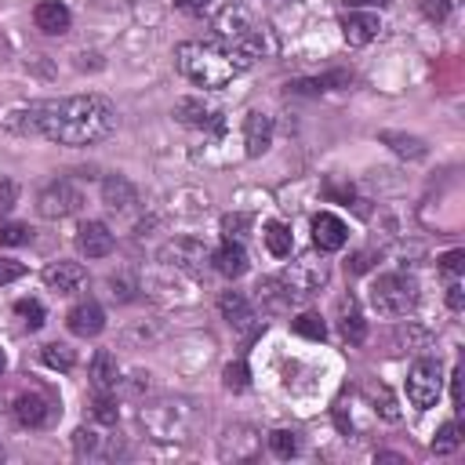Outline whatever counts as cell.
Here are the masks:
<instances>
[{
  "mask_svg": "<svg viewBox=\"0 0 465 465\" xmlns=\"http://www.w3.org/2000/svg\"><path fill=\"white\" fill-rule=\"evenodd\" d=\"M22 128L58 146H95L116 131V106L106 95H70L30 106Z\"/></svg>",
  "mask_w": 465,
  "mask_h": 465,
  "instance_id": "cell-1",
  "label": "cell"
},
{
  "mask_svg": "<svg viewBox=\"0 0 465 465\" xmlns=\"http://www.w3.org/2000/svg\"><path fill=\"white\" fill-rule=\"evenodd\" d=\"M174 63H179L182 77L193 80L197 88H225L232 77L251 70V63L229 44H204V40H186L174 47Z\"/></svg>",
  "mask_w": 465,
  "mask_h": 465,
  "instance_id": "cell-2",
  "label": "cell"
},
{
  "mask_svg": "<svg viewBox=\"0 0 465 465\" xmlns=\"http://www.w3.org/2000/svg\"><path fill=\"white\" fill-rule=\"evenodd\" d=\"M139 422L153 433V440L182 444V440H190L197 415H193V407L182 403V400H164V403H156V407H146V411L139 415Z\"/></svg>",
  "mask_w": 465,
  "mask_h": 465,
  "instance_id": "cell-3",
  "label": "cell"
},
{
  "mask_svg": "<svg viewBox=\"0 0 465 465\" xmlns=\"http://www.w3.org/2000/svg\"><path fill=\"white\" fill-rule=\"evenodd\" d=\"M371 306L382 317H407L418 306V283L407 273H385L371 287Z\"/></svg>",
  "mask_w": 465,
  "mask_h": 465,
  "instance_id": "cell-4",
  "label": "cell"
},
{
  "mask_svg": "<svg viewBox=\"0 0 465 465\" xmlns=\"http://www.w3.org/2000/svg\"><path fill=\"white\" fill-rule=\"evenodd\" d=\"M280 283H283V291H287L291 306H299V302L313 299L317 291L327 283V262H317L313 255H306V258H299V262H291V269L280 276Z\"/></svg>",
  "mask_w": 465,
  "mask_h": 465,
  "instance_id": "cell-5",
  "label": "cell"
},
{
  "mask_svg": "<svg viewBox=\"0 0 465 465\" xmlns=\"http://www.w3.org/2000/svg\"><path fill=\"white\" fill-rule=\"evenodd\" d=\"M444 393V368L440 360L426 357L411 368V375H407V400H411V407H418V411H429V407H436Z\"/></svg>",
  "mask_w": 465,
  "mask_h": 465,
  "instance_id": "cell-6",
  "label": "cell"
},
{
  "mask_svg": "<svg viewBox=\"0 0 465 465\" xmlns=\"http://www.w3.org/2000/svg\"><path fill=\"white\" fill-rule=\"evenodd\" d=\"M80 207H84V193H80L70 179L47 182V186L40 190V197H37V211H40L44 218H70V215H77Z\"/></svg>",
  "mask_w": 465,
  "mask_h": 465,
  "instance_id": "cell-7",
  "label": "cell"
},
{
  "mask_svg": "<svg viewBox=\"0 0 465 465\" xmlns=\"http://www.w3.org/2000/svg\"><path fill=\"white\" fill-rule=\"evenodd\" d=\"M160 262L171 266V269H182L190 276H200L207 269V262H211V251L193 237H179V241H167L160 248Z\"/></svg>",
  "mask_w": 465,
  "mask_h": 465,
  "instance_id": "cell-8",
  "label": "cell"
},
{
  "mask_svg": "<svg viewBox=\"0 0 465 465\" xmlns=\"http://www.w3.org/2000/svg\"><path fill=\"white\" fill-rule=\"evenodd\" d=\"M258 451H262V433L251 426H229L218 444V454L225 461H255Z\"/></svg>",
  "mask_w": 465,
  "mask_h": 465,
  "instance_id": "cell-9",
  "label": "cell"
},
{
  "mask_svg": "<svg viewBox=\"0 0 465 465\" xmlns=\"http://www.w3.org/2000/svg\"><path fill=\"white\" fill-rule=\"evenodd\" d=\"M215 33H218L222 44H241V40H248V37L255 33V22H251L248 8L232 0V4H225V8L215 15Z\"/></svg>",
  "mask_w": 465,
  "mask_h": 465,
  "instance_id": "cell-10",
  "label": "cell"
},
{
  "mask_svg": "<svg viewBox=\"0 0 465 465\" xmlns=\"http://www.w3.org/2000/svg\"><path fill=\"white\" fill-rule=\"evenodd\" d=\"M174 116H179L186 128H200V131H218L222 128V113L204 98H179L174 102Z\"/></svg>",
  "mask_w": 465,
  "mask_h": 465,
  "instance_id": "cell-11",
  "label": "cell"
},
{
  "mask_svg": "<svg viewBox=\"0 0 465 465\" xmlns=\"http://www.w3.org/2000/svg\"><path fill=\"white\" fill-rule=\"evenodd\" d=\"M345 241H349V229H345V222L338 215H331V211L313 215V244H317V251H324V255L342 251Z\"/></svg>",
  "mask_w": 465,
  "mask_h": 465,
  "instance_id": "cell-12",
  "label": "cell"
},
{
  "mask_svg": "<svg viewBox=\"0 0 465 465\" xmlns=\"http://www.w3.org/2000/svg\"><path fill=\"white\" fill-rule=\"evenodd\" d=\"M269 146H273V116L266 109H251L244 116V149L255 160V156L269 153Z\"/></svg>",
  "mask_w": 465,
  "mask_h": 465,
  "instance_id": "cell-13",
  "label": "cell"
},
{
  "mask_svg": "<svg viewBox=\"0 0 465 465\" xmlns=\"http://www.w3.org/2000/svg\"><path fill=\"white\" fill-rule=\"evenodd\" d=\"M44 283L51 291H58V295H73V291H80L88 283V269L80 262H66V258L63 262H51L44 269Z\"/></svg>",
  "mask_w": 465,
  "mask_h": 465,
  "instance_id": "cell-14",
  "label": "cell"
},
{
  "mask_svg": "<svg viewBox=\"0 0 465 465\" xmlns=\"http://www.w3.org/2000/svg\"><path fill=\"white\" fill-rule=\"evenodd\" d=\"M33 22H37V30L47 33V37H63V33H70L73 15H70V8L63 4V0H37Z\"/></svg>",
  "mask_w": 465,
  "mask_h": 465,
  "instance_id": "cell-15",
  "label": "cell"
},
{
  "mask_svg": "<svg viewBox=\"0 0 465 465\" xmlns=\"http://www.w3.org/2000/svg\"><path fill=\"white\" fill-rule=\"evenodd\" d=\"M382 33V19L375 12H349L342 19V37L349 47H364Z\"/></svg>",
  "mask_w": 465,
  "mask_h": 465,
  "instance_id": "cell-16",
  "label": "cell"
},
{
  "mask_svg": "<svg viewBox=\"0 0 465 465\" xmlns=\"http://www.w3.org/2000/svg\"><path fill=\"white\" fill-rule=\"evenodd\" d=\"M113 244L116 241H113L106 222H84L77 229V248L84 258H106V255H113Z\"/></svg>",
  "mask_w": 465,
  "mask_h": 465,
  "instance_id": "cell-17",
  "label": "cell"
},
{
  "mask_svg": "<svg viewBox=\"0 0 465 465\" xmlns=\"http://www.w3.org/2000/svg\"><path fill=\"white\" fill-rule=\"evenodd\" d=\"M66 324H70V331H73L77 338H95V334H102V327H106V313H102L98 302L84 299V302H77V306L66 313Z\"/></svg>",
  "mask_w": 465,
  "mask_h": 465,
  "instance_id": "cell-18",
  "label": "cell"
},
{
  "mask_svg": "<svg viewBox=\"0 0 465 465\" xmlns=\"http://www.w3.org/2000/svg\"><path fill=\"white\" fill-rule=\"evenodd\" d=\"M51 415H55V407H51V400L40 396V393H22V396L15 400V418H19V426H26V429L47 426Z\"/></svg>",
  "mask_w": 465,
  "mask_h": 465,
  "instance_id": "cell-19",
  "label": "cell"
},
{
  "mask_svg": "<svg viewBox=\"0 0 465 465\" xmlns=\"http://www.w3.org/2000/svg\"><path fill=\"white\" fill-rule=\"evenodd\" d=\"M211 262H215V269H218L222 276H229V280H237V276L248 273V251H244L241 241H225V244L211 255Z\"/></svg>",
  "mask_w": 465,
  "mask_h": 465,
  "instance_id": "cell-20",
  "label": "cell"
},
{
  "mask_svg": "<svg viewBox=\"0 0 465 465\" xmlns=\"http://www.w3.org/2000/svg\"><path fill=\"white\" fill-rule=\"evenodd\" d=\"M102 200L113 211H128L139 200V193H135V186L124 179V174H109V179L102 182Z\"/></svg>",
  "mask_w": 465,
  "mask_h": 465,
  "instance_id": "cell-21",
  "label": "cell"
},
{
  "mask_svg": "<svg viewBox=\"0 0 465 465\" xmlns=\"http://www.w3.org/2000/svg\"><path fill=\"white\" fill-rule=\"evenodd\" d=\"M338 313H342V338H345L349 345H360V342L368 338V320L360 317L357 299H342V302H338Z\"/></svg>",
  "mask_w": 465,
  "mask_h": 465,
  "instance_id": "cell-22",
  "label": "cell"
},
{
  "mask_svg": "<svg viewBox=\"0 0 465 465\" xmlns=\"http://www.w3.org/2000/svg\"><path fill=\"white\" fill-rule=\"evenodd\" d=\"M218 309H222V317H225L232 327H241V331H244V327L255 320V313H251V302L241 295V291H222Z\"/></svg>",
  "mask_w": 465,
  "mask_h": 465,
  "instance_id": "cell-23",
  "label": "cell"
},
{
  "mask_svg": "<svg viewBox=\"0 0 465 465\" xmlns=\"http://www.w3.org/2000/svg\"><path fill=\"white\" fill-rule=\"evenodd\" d=\"M116 382H121V368H116V357L106 353V349H98L95 360H91V385L98 393H109L116 389Z\"/></svg>",
  "mask_w": 465,
  "mask_h": 465,
  "instance_id": "cell-24",
  "label": "cell"
},
{
  "mask_svg": "<svg viewBox=\"0 0 465 465\" xmlns=\"http://www.w3.org/2000/svg\"><path fill=\"white\" fill-rule=\"evenodd\" d=\"M262 241H266V248H269L273 258H287L291 248H295V237H291V225H283V222H269L266 232H262Z\"/></svg>",
  "mask_w": 465,
  "mask_h": 465,
  "instance_id": "cell-25",
  "label": "cell"
},
{
  "mask_svg": "<svg viewBox=\"0 0 465 465\" xmlns=\"http://www.w3.org/2000/svg\"><path fill=\"white\" fill-rule=\"evenodd\" d=\"M382 142H389V146H393V153H400V156H411V160H422V156H426V142H422V139H411V135L385 131V135H382Z\"/></svg>",
  "mask_w": 465,
  "mask_h": 465,
  "instance_id": "cell-26",
  "label": "cell"
},
{
  "mask_svg": "<svg viewBox=\"0 0 465 465\" xmlns=\"http://www.w3.org/2000/svg\"><path fill=\"white\" fill-rule=\"evenodd\" d=\"M44 364L55 368V371H73L77 353L70 345H63V342H51V345H44Z\"/></svg>",
  "mask_w": 465,
  "mask_h": 465,
  "instance_id": "cell-27",
  "label": "cell"
},
{
  "mask_svg": "<svg viewBox=\"0 0 465 465\" xmlns=\"http://www.w3.org/2000/svg\"><path fill=\"white\" fill-rule=\"evenodd\" d=\"M291 331L302 334V338H313V342H324V338H327V324H324L317 313H302V317H295V320H291Z\"/></svg>",
  "mask_w": 465,
  "mask_h": 465,
  "instance_id": "cell-28",
  "label": "cell"
},
{
  "mask_svg": "<svg viewBox=\"0 0 465 465\" xmlns=\"http://www.w3.org/2000/svg\"><path fill=\"white\" fill-rule=\"evenodd\" d=\"M222 385H225L229 393H244V389L251 385V371H248V364H244V360L225 364V371H222Z\"/></svg>",
  "mask_w": 465,
  "mask_h": 465,
  "instance_id": "cell-29",
  "label": "cell"
},
{
  "mask_svg": "<svg viewBox=\"0 0 465 465\" xmlns=\"http://www.w3.org/2000/svg\"><path fill=\"white\" fill-rule=\"evenodd\" d=\"M269 451L276 458H295L299 454V436L291 433V429H273L269 433Z\"/></svg>",
  "mask_w": 465,
  "mask_h": 465,
  "instance_id": "cell-30",
  "label": "cell"
},
{
  "mask_svg": "<svg viewBox=\"0 0 465 465\" xmlns=\"http://www.w3.org/2000/svg\"><path fill=\"white\" fill-rule=\"evenodd\" d=\"M458 447H461V426H458V422L440 426V433H436V440H433V454H451V451H458Z\"/></svg>",
  "mask_w": 465,
  "mask_h": 465,
  "instance_id": "cell-31",
  "label": "cell"
},
{
  "mask_svg": "<svg viewBox=\"0 0 465 465\" xmlns=\"http://www.w3.org/2000/svg\"><path fill=\"white\" fill-rule=\"evenodd\" d=\"M15 313L22 317V324H26L30 331H40V327H44V317H47L37 299H19V302H15Z\"/></svg>",
  "mask_w": 465,
  "mask_h": 465,
  "instance_id": "cell-32",
  "label": "cell"
},
{
  "mask_svg": "<svg viewBox=\"0 0 465 465\" xmlns=\"http://www.w3.org/2000/svg\"><path fill=\"white\" fill-rule=\"evenodd\" d=\"M91 415L102 422V426H116V418H121V407H116V400L109 393H98L95 403H91Z\"/></svg>",
  "mask_w": 465,
  "mask_h": 465,
  "instance_id": "cell-33",
  "label": "cell"
},
{
  "mask_svg": "<svg viewBox=\"0 0 465 465\" xmlns=\"http://www.w3.org/2000/svg\"><path fill=\"white\" fill-rule=\"evenodd\" d=\"M30 241H33L30 225H22V222L0 225V248H22V244H30Z\"/></svg>",
  "mask_w": 465,
  "mask_h": 465,
  "instance_id": "cell-34",
  "label": "cell"
},
{
  "mask_svg": "<svg viewBox=\"0 0 465 465\" xmlns=\"http://www.w3.org/2000/svg\"><path fill=\"white\" fill-rule=\"evenodd\" d=\"M135 291H139V283H135L131 276H124V273L109 276V295H113L116 302H131V299H135Z\"/></svg>",
  "mask_w": 465,
  "mask_h": 465,
  "instance_id": "cell-35",
  "label": "cell"
},
{
  "mask_svg": "<svg viewBox=\"0 0 465 465\" xmlns=\"http://www.w3.org/2000/svg\"><path fill=\"white\" fill-rule=\"evenodd\" d=\"M98 444H102V436L95 433V429H77L73 433V451L84 458V454H98Z\"/></svg>",
  "mask_w": 465,
  "mask_h": 465,
  "instance_id": "cell-36",
  "label": "cell"
},
{
  "mask_svg": "<svg viewBox=\"0 0 465 465\" xmlns=\"http://www.w3.org/2000/svg\"><path fill=\"white\" fill-rule=\"evenodd\" d=\"M440 269H444L447 276H461V273H465V251H461V248L447 251V255L440 258Z\"/></svg>",
  "mask_w": 465,
  "mask_h": 465,
  "instance_id": "cell-37",
  "label": "cell"
},
{
  "mask_svg": "<svg viewBox=\"0 0 465 465\" xmlns=\"http://www.w3.org/2000/svg\"><path fill=\"white\" fill-rule=\"evenodd\" d=\"M15 200H19V186H15V182H0V218L12 215Z\"/></svg>",
  "mask_w": 465,
  "mask_h": 465,
  "instance_id": "cell-38",
  "label": "cell"
},
{
  "mask_svg": "<svg viewBox=\"0 0 465 465\" xmlns=\"http://www.w3.org/2000/svg\"><path fill=\"white\" fill-rule=\"evenodd\" d=\"M447 306H451L454 313H461V306H465V287H461V276H451V283H447Z\"/></svg>",
  "mask_w": 465,
  "mask_h": 465,
  "instance_id": "cell-39",
  "label": "cell"
},
{
  "mask_svg": "<svg viewBox=\"0 0 465 465\" xmlns=\"http://www.w3.org/2000/svg\"><path fill=\"white\" fill-rule=\"evenodd\" d=\"M422 12H426V19L444 22V19H447V12H451V0H422Z\"/></svg>",
  "mask_w": 465,
  "mask_h": 465,
  "instance_id": "cell-40",
  "label": "cell"
},
{
  "mask_svg": "<svg viewBox=\"0 0 465 465\" xmlns=\"http://www.w3.org/2000/svg\"><path fill=\"white\" fill-rule=\"evenodd\" d=\"M19 276H26V266H22V262L0 258V283H12V280H19Z\"/></svg>",
  "mask_w": 465,
  "mask_h": 465,
  "instance_id": "cell-41",
  "label": "cell"
},
{
  "mask_svg": "<svg viewBox=\"0 0 465 465\" xmlns=\"http://www.w3.org/2000/svg\"><path fill=\"white\" fill-rule=\"evenodd\" d=\"M174 8L186 12V15H204L211 4H207V0H174Z\"/></svg>",
  "mask_w": 465,
  "mask_h": 465,
  "instance_id": "cell-42",
  "label": "cell"
},
{
  "mask_svg": "<svg viewBox=\"0 0 465 465\" xmlns=\"http://www.w3.org/2000/svg\"><path fill=\"white\" fill-rule=\"evenodd\" d=\"M451 400H454V411H461V368H454L451 375Z\"/></svg>",
  "mask_w": 465,
  "mask_h": 465,
  "instance_id": "cell-43",
  "label": "cell"
},
{
  "mask_svg": "<svg viewBox=\"0 0 465 465\" xmlns=\"http://www.w3.org/2000/svg\"><path fill=\"white\" fill-rule=\"evenodd\" d=\"M349 8H385L389 0H345Z\"/></svg>",
  "mask_w": 465,
  "mask_h": 465,
  "instance_id": "cell-44",
  "label": "cell"
},
{
  "mask_svg": "<svg viewBox=\"0 0 465 465\" xmlns=\"http://www.w3.org/2000/svg\"><path fill=\"white\" fill-rule=\"evenodd\" d=\"M375 461H393V465H407V458H403V454H389V451L375 454Z\"/></svg>",
  "mask_w": 465,
  "mask_h": 465,
  "instance_id": "cell-45",
  "label": "cell"
},
{
  "mask_svg": "<svg viewBox=\"0 0 465 465\" xmlns=\"http://www.w3.org/2000/svg\"><path fill=\"white\" fill-rule=\"evenodd\" d=\"M4 368H8V357H4V349H0V375H4Z\"/></svg>",
  "mask_w": 465,
  "mask_h": 465,
  "instance_id": "cell-46",
  "label": "cell"
},
{
  "mask_svg": "<svg viewBox=\"0 0 465 465\" xmlns=\"http://www.w3.org/2000/svg\"><path fill=\"white\" fill-rule=\"evenodd\" d=\"M0 458H4V447H0Z\"/></svg>",
  "mask_w": 465,
  "mask_h": 465,
  "instance_id": "cell-47",
  "label": "cell"
}]
</instances>
